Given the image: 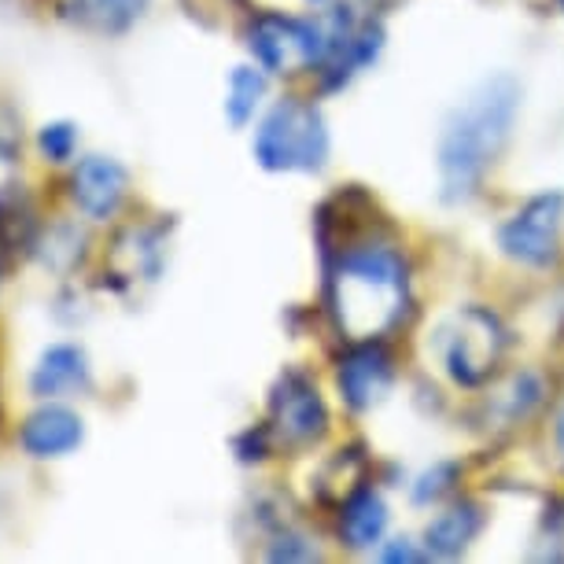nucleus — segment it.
<instances>
[{
  "mask_svg": "<svg viewBox=\"0 0 564 564\" xmlns=\"http://www.w3.org/2000/svg\"><path fill=\"white\" fill-rule=\"evenodd\" d=\"M520 108V85L509 74H495L468 93L462 108L451 111L440 133V181L446 204H462L480 188L484 174L509 144Z\"/></svg>",
  "mask_w": 564,
  "mask_h": 564,
  "instance_id": "1",
  "label": "nucleus"
},
{
  "mask_svg": "<svg viewBox=\"0 0 564 564\" xmlns=\"http://www.w3.org/2000/svg\"><path fill=\"white\" fill-rule=\"evenodd\" d=\"M333 314L350 339L388 333L406 311V265L391 248L369 243L339 259L333 284Z\"/></svg>",
  "mask_w": 564,
  "mask_h": 564,
  "instance_id": "2",
  "label": "nucleus"
},
{
  "mask_svg": "<svg viewBox=\"0 0 564 564\" xmlns=\"http://www.w3.org/2000/svg\"><path fill=\"white\" fill-rule=\"evenodd\" d=\"M254 163L273 174H311L328 159V130L314 104L281 100L254 130Z\"/></svg>",
  "mask_w": 564,
  "mask_h": 564,
  "instance_id": "3",
  "label": "nucleus"
},
{
  "mask_svg": "<svg viewBox=\"0 0 564 564\" xmlns=\"http://www.w3.org/2000/svg\"><path fill=\"white\" fill-rule=\"evenodd\" d=\"M248 45H251L254 63L270 74L322 67V45H317L314 19L259 15L248 34Z\"/></svg>",
  "mask_w": 564,
  "mask_h": 564,
  "instance_id": "4",
  "label": "nucleus"
},
{
  "mask_svg": "<svg viewBox=\"0 0 564 564\" xmlns=\"http://www.w3.org/2000/svg\"><path fill=\"white\" fill-rule=\"evenodd\" d=\"M561 221H564V196L561 193L531 196L528 204L502 226L498 243H502V251L520 265H550L557 259Z\"/></svg>",
  "mask_w": 564,
  "mask_h": 564,
  "instance_id": "5",
  "label": "nucleus"
},
{
  "mask_svg": "<svg viewBox=\"0 0 564 564\" xmlns=\"http://www.w3.org/2000/svg\"><path fill=\"white\" fill-rule=\"evenodd\" d=\"M270 417H273L276 440H284L292 446L317 440L328 424L325 402L317 395V388L311 384V377H303V372H295V369H289L276 380L273 399H270Z\"/></svg>",
  "mask_w": 564,
  "mask_h": 564,
  "instance_id": "6",
  "label": "nucleus"
},
{
  "mask_svg": "<svg viewBox=\"0 0 564 564\" xmlns=\"http://www.w3.org/2000/svg\"><path fill=\"white\" fill-rule=\"evenodd\" d=\"M502 328L487 311H468L462 328L454 333V339L446 344V369L457 384L476 388L487 380V372L495 369L498 355H502Z\"/></svg>",
  "mask_w": 564,
  "mask_h": 564,
  "instance_id": "7",
  "label": "nucleus"
},
{
  "mask_svg": "<svg viewBox=\"0 0 564 564\" xmlns=\"http://www.w3.org/2000/svg\"><path fill=\"white\" fill-rule=\"evenodd\" d=\"M126 188H130V174H126L122 163H115L108 155H89L74 166L70 196L82 215L93 221H108L119 215Z\"/></svg>",
  "mask_w": 564,
  "mask_h": 564,
  "instance_id": "8",
  "label": "nucleus"
},
{
  "mask_svg": "<svg viewBox=\"0 0 564 564\" xmlns=\"http://www.w3.org/2000/svg\"><path fill=\"white\" fill-rule=\"evenodd\" d=\"M391 388V358L384 347L358 339L347 358H339V391L350 410H369L388 395Z\"/></svg>",
  "mask_w": 564,
  "mask_h": 564,
  "instance_id": "9",
  "label": "nucleus"
},
{
  "mask_svg": "<svg viewBox=\"0 0 564 564\" xmlns=\"http://www.w3.org/2000/svg\"><path fill=\"white\" fill-rule=\"evenodd\" d=\"M82 417L67 406H41L37 413H30L23 432H19V443H23V451L30 457H37V462H48V457H63L70 454L74 446L82 443Z\"/></svg>",
  "mask_w": 564,
  "mask_h": 564,
  "instance_id": "10",
  "label": "nucleus"
},
{
  "mask_svg": "<svg viewBox=\"0 0 564 564\" xmlns=\"http://www.w3.org/2000/svg\"><path fill=\"white\" fill-rule=\"evenodd\" d=\"M30 388H34L37 399H63L74 395V391H85L89 388V358H85V350L74 344L48 347L34 366Z\"/></svg>",
  "mask_w": 564,
  "mask_h": 564,
  "instance_id": "11",
  "label": "nucleus"
},
{
  "mask_svg": "<svg viewBox=\"0 0 564 564\" xmlns=\"http://www.w3.org/2000/svg\"><path fill=\"white\" fill-rule=\"evenodd\" d=\"M388 528V506L372 487H358L355 495L344 502V513H339V535L350 550H369L384 539Z\"/></svg>",
  "mask_w": 564,
  "mask_h": 564,
  "instance_id": "12",
  "label": "nucleus"
},
{
  "mask_svg": "<svg viewBox=\"0 0 564 564\" xmlns=\"http://www.w3.org/2000/svg\"><path fill=\"white\" fill-rule=\"evenodd\" d=\"M476 531H480V509L473 502L451 506L424 528V550H429V557L451 561L476 539Z\"/></svg>",
  "mask_w": 564,
  "mask_h": 564,
  "instance_id": "13",
  "label": "nucleus"
},
{
  "mask_svg": "<svg viewBox=\"0 0 564 564\" xmlns=\"http://www.w3.org/2000/svg\"><path fill=\"white\" fill-rule=\"evenodd\" d=\"M148 0H74V15L104 34H122L141 19Z\"/></svg>",
  "mask_w": 564,
  "mask_h": 564,
  "instance_id": "14",
  "label": "nucleus"
},
{
  "mask_svg": "<svg viewBox=\"0 0 564 564\" xmlns=\"http://www.w3.org/2000/svg\"><path fill=\"white\" fill-rule=\"evenodd\" d=\"M265 97V78L254 67H237L229 74V93H226V119L237 126H248L251 115L259 111V104Z\"/></svg>",
  "mask_w": 564,
  "mask_h": 564,
  "instance_id": "15",
  "label": "nucleus"
},
{
  "mask_svg": "<svg viewBox=\"0 0 564 564\" xmlns=\"http://www.w3.org/2000/svg\"><path fill=\"white\" fill-rule=\"evenodd\" d=\"M37 148L45 152L48 163H67L78 148V130L70 122H52L37 133Z\"/></svg>",
  "mask_w": 564,
  "mask_h": 564,
  "instance_id": "16",
  "label": "nucleus"
},
{
  "mask_svg": "<svg viewBox=\"0 0 564 564\" xmlns=\"http://www.w3.org/2000/svg\"><path fill=\"white\" fill-rule=\"evenodd\" d=\"M451 480H454V465H435L432 473H424L421 484L413 487V502L429 506V502H435V498H443L446 491H451Z\"/></svg>",
  "mask_w": 564,
  "mask_h": 564,
  "instance_id": "17",
  "label": "nucleus"
},
{
  "mask_svg": "<svg viewBox=\"0 0 564 564\" xmlns=\"http://www.w3.org/2000/svg\"><path fill=\"white\" fill-rule=\"evenodd\" d=\"M380 557H384V561H424V557H429V550H413L410 539H395L391 546H384Z\"/></svg>",
  "mask_w": 564,
  "mask_h": 564,
  "instance_id": "18",
  "label": "nucleus"
},
{
  "mask_svg": "<svg viewBox=\"0 0 564 564\" xmlns=\"http://www.w3.org/2000/svg\"><path fill=\"white\" fill-rule=\"evenodd\" d=\"M15 148H19V130H15V122H8L4 130H0V159H12Z\"/></svg>",
  "mask_w": 564,
  "mask_h": 564,
  "instance_id": "19",
  "label": "nucleus"
},
{
  "mask_svg": "<svg viewBox=\"0 0 564 564\" xmlns=\"http://www.w3.org/2000/svg\"><path fill=\"white\" fill-rule=\"evenodd\" d=\"M557 451H561V462H564V410H561V417H557Z\"/></svg>",
  "mask_w": 564,
  "mask_h": 564,
  "instance_id": "20",
  "label": "nucleus"
},
{
  "mask_svg": "<svg viewBox=\"0 0 564 564\" xmlns=\"http://www.w3.org/2000/svg\"><path fill=\"white\" fill-rule=\"evenodd\" d=\"M311 4H322V0H311Z\"/></svg>",
  "mask_w": 564,
  "mask_h": 564,
  "instance_id": "21",
  "label": "nucleus"
},
{
  "mask_svg": "<svg viewBox=\"0 0 564 564\" xmlns=\"http://www.w3.org/2000/svg\"><path fill=\"white\" fill-rule=\"evenodd\" d=\"M561 4H564V0H561Z\"/></svg>",
  "mask_w": 564,
  "mask_h": 564,
  "instance_id": "22",
  "label": "nucleus"
}]
</instances>
